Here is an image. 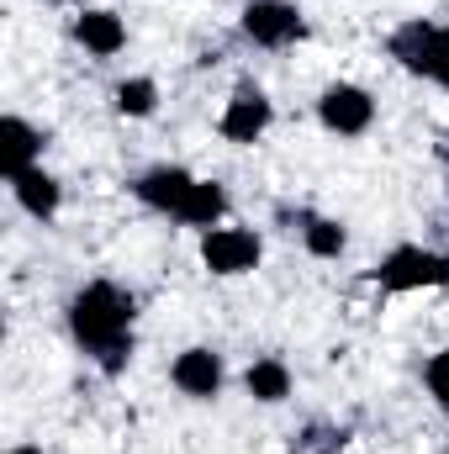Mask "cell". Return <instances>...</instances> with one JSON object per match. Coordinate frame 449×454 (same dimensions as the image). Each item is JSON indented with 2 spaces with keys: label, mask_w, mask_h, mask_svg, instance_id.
Masks as SVG:
<instances>
[{
  "label": "cell",
  "mask_w": 449,
  "mask_h": 454,
  "mask_svg": "<svg viewBox=\"0 0 449 454\" xmlns=\"http://www.w3.org/2000/svg\"><path fill=\"white\" fill-rule=\"evenodd\" d=\"M132 317H138L132 296L122 286H112V280H96V286H85L69 301V333L80 339L85 354H96L101 370H112V375L132 354Z\"/></svg>",
  "instance_id": "cell-1"
},
{
  "label": "cell",
  "mask_w": 449,
  "mask_h": 454,
  "mask_svg": "<svg viewBox=\"0 0 449 454\" xmlns=\"http://www.w3.org/2000/svg\"><path fill=\"white\" fill-rule=\"evenodd\" d=\"M375 280L381 291H434V286H449V254H434V248H391L381 264H375Z\"/></svg>",
  "instance_id": "cell-2"
},
{
  "label": "cell",
  "mask_w": 449,
  "mask_h": 454,
  "mask_svg": "<svg viewBox=\"0 0 449 454\" xmlns=\"http://www.w3.org/2000/svg\"><path fill=\"white\" fill-rule=\"evenodd\" d=\"M302 32H307V21L291 0H248L243 5V37L259 48H291Z\"/></svg>",
  "instance_id": "cell-3"
},
{
  "label": "cell",
  "mask_w": 449,
  "mask_h": 454,
  "mask_svg": "<svg viewBox=\"0 0 449 454\" xmlns=\"http://www.w3.org/2000/svg\"><path fill=\"white\" fill-rule=\"evenodd\" d=\"M201 264L212 275H243V270H254L259 264V232H248V227H207Z\"/></svg>",
  "instance_id": "cell-4"
},
{
  "label": "cell",
  "mask_w": 449,
  "mask_h": 454,
  "mask_svg": "<svg viewBox=\"0 0 449 454\" xmlns=\"http://www.w3.org/2000/svg\"><path fill=\"white\" fill-rule=\"evenodd\" d=\"M318 116H323V127L338 132V137H359L375 121V101L359 85H328L323 101H318Z\"/></svg>",
  "instance_id": "cell-5"
},
{
  "label": "cell",
  "mask_w": 449,
  "mask_h": 454,
  "mask_svg": "<svg viewBox=\"0 0 449 454\" xmlns=\"http://www.w3.org/2000/svg\"><path fill=\"white\" fill-rule=\"evenodd\" d=\"M270 96L259 90V85H238L232 90V101H227L223 121H217V132H223L227 143H254L264 127H270Z\"/></svg>",
  "instance_id": "cell-6"
},
{
  "label": "cell",
  "mask_w": 449,
  "mask_h": 454,
  "mask_svg": "<svg viewBox=\"0 0 449 454\" xmlns=\"http://www.w3.org/2000/svg\"><path fill=\"white\" fill-rule=\"evenodd\" d=\"M191 185H196V175H185L180 164H159V169H148V175H138L132 180V196L143 201V207H154V212H180L185 207V196H191Z\"/></svg>",
  "instance_id": "cell-7"
},
{
  "label": "cell",
  "mask_w": 449,
  "mask_h": 454,
  "mask_svg": "<svg viewBox=\"0 0 449 454\" xmlns=\"http://www.w3.org/2000/svg\"><path fill=\"white\" fill-rule=\"evenodd\" d=\"M169 380H175L185 396L207 402V396L223 391V354H212V348H185V354L169 364Z\"/></svg>",
  "instance_id": "cell-8"
},
{
  "label": "cell",
  "mask_w": 449,
  "mask_h": 454,
  "mask_svg": "<svg viewBox=\"0 0 449 454\" xmlns=\"http://www.w3.org/2000/svg\"><path fill=\"white\" fill-rule=\"evenodd\" d=\"M37 153H43V132L32 121H21V116H5L0 121V169H5V180H16L21 169H32Z\"/></svg>",
  "instance_id": "cell-9"
},
{
  "label": "cell",
  "mask_w": 449,
  "mask_h": 454,
  "mask_svg": "<svg viewBox=\"0 0 449 454\" xmlns=\"http://www.w3.org/2000/svg\"><path fill=\"white\" fill-rule=\"evenodd\" d=\"M75 37H80L96 59H112V53L127 48V27H122L116 11H80V16H75Z\"/></svg>",
  "instance_id": "cell-10"
},
{
  "label": "cell",
  "mask_w": 449,
  "mask_h": 454,
  "mask_svg": "<svg viewBox=\"0 0 449 454\" xmlns=\"http://www.w3.org/2000/svg\"><path fill=\"white\" fill-rule=\"evenodd\" d=\"M434 32L439 27H429V21H402L397 32H391V59L407 69V74H429V53H434Z\"/></svg>",
  "instance_id": "cell-11"
},
{
  "label": "cell",
  "mask_w": 449,
  "mask_h": 454,
  "mask_svg": "<svg viewBox=\"0 0 449 454\" xmlns=\"http://www.w3.org/2000/svg\"><path fill=\"white\" fill-rule=\"evenodd\" d=\"M11 191H16V201H21V212H32V217H53L59 212V201H64V191H59V180L43 169V164H32V169H21L16 180H11Z\"/></svg>",
  "instance_id": "cell-12"
},
{
  "label": "cell",
  "mask_w": 449,
  "mask_h": 454,
  "mask_svg": "<svg viewBox=\"0 0 449 454\" xmlns=\"http://www.w3.org/2000/svg\"><path fill=\"white\" fill-rule=\"evenodd\" d=\"M223 212H227V191L217 185V180H196L191 196H185V207H180L175 217L191 223V227H217L223 223Z\"/></svg>",
  "instance_id": "cell-13"
},
{
  "label": "cell",
  "mask_w": 449,
  "mask_h": 454,
  "mask_svg": "<svg viewBox=\"0 0 449 454\" xmlns=\"http://www.w3.org/2000/svg\"><path fill=\"white\" fill-rule=\"evenodd\" d=\"M243 386H248L254 402H286L291 396V370L280 359H254L248 375H243Z\"/></svg>",
  "instance_id": "cell-14"
},
{
  "label": "cell",
  "mask_w": 449,
  "mask_h": 454,
  "mask_svg": "<svg viewBox=\"0 0 449 454\" xmlns=\"http://www.w3.org/2000/svg\"><path fill=\"white\" fill-rule=\"evenodd\" d=\"M302 238H307V254H318V259H338L349 243V232L334 217H302Z\"/></svg>",
  "instance_id": "cell-15"
},
{
  "label": "cell",
  "mask_w": 449,
  "mask_h": 454,
  "mask_svg": "<svg viewBox=\"0 0 449 454\" xmlns=\"http://www.w3.org/2000/svg\"><path fill=\"white\" fill-rule=\"evenodd\" d=\"M159 106V85L154 80H122L116 85V112L122 116H154Z\"/></svg>",
  "instance_id": "cell-16"
},
{
  "label": "cell",
  "mask_w": 449,
  "mask_h": 454,
  "mask_svg": "<svg viewBox=\"0 0 449 454\" xmlns=\"http://www.w3.org/2000/svg\"><path fill=\"white\" fill-rule=\"evenodd\" d=\"M429 80L449 90V27L434 32V53H429Z\"/></svg>",
  "instance_id": "cell-17"
},
{
  "label": "cell",
  "mask_w": 449,
  "mask_h": 454,
  "mask_svg": "<svg viewBox=\"0 0 449 454\" xmlns=\"http://www.w3.org/2000/svg\"><path fill=\"white\" fill-rule=\"evenodd\" d=\"M429 391H434V402H439V407H449V348L429 359Z\"/></svg>",
  "instance_id": "cell-18"
},
{
  "label": "cell",
  "mask_w": 449,
  "mask_h": 454,
  "mask_svg": "<svg viewBox=\"0 0 449 454\" xmlns=\"http://www.w3.org/2000/svg\"><path fill=\"white\" fill-rule=\"evenodd\" d=\"M5 454H43V450H32V444H21V450H5Z\"/></svg>",
  "instance_id": "cell-19"
}]
</instances>
